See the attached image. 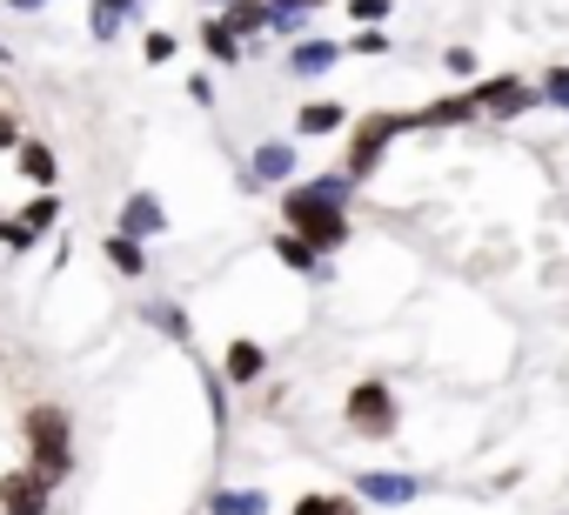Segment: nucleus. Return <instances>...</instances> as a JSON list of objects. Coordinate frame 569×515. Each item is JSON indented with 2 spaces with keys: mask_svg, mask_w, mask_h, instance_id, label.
I'll list each match as a JSON object with an SVG mask.
<instances>
[{
  "mask_svg": "<svg viewBox=\"0 0 569 515\" xmlns=\"http://www.w3.org/2000/svg\"><path fill=\"white\" fill-rule=\"evenodd\" d=\"M442 68H449L456 81H476V54H469V48H449V54H442Z\"/></svg>",
  "mask_w": 569,
  "mask_h": 515,
  "instance_id": "obj_26",
  "label": "nucleus"
},
{
  "mask_svg": "<svg viewBox=\"0 0 569 515\" xmlns=\"http://www.w3.org/2000/svg\"><path fill=\"white\" fill-rule=\"evenodd\" d=\"M356 21H389V0H349Z\"/></svg>",
  "mask_w": 569,
  "mask_h": 515,
  "instance_id": "obj_29",
  "label": "nucleus"
},
{
  "mask_svg": "<svg viewBox=\"0 0 569 515\" xmlns=\"http://www.w3.org/2000/svg\"><path fill=\"white\" fill-rule=\"evenodd\" d=\"M21 455L34 475H48L61 488L74 475V415L61 402H28L21 408Z\"/></svg>",
  "mask_w": 569,
  "mask_h": 515,
  "instance_id": "obj_2",
  "label": "nucleus"
},
{
  "mask_svg": "<svg viewBox=\"0 0 569 515\" xmlns=\"http://www.w3.org/2000/svg\"><path fill=\"white\" fill-rule=\"evenodd\" d=\"M349 48H356V54H389V34H382V28H362Z\"/></svg>",
  "mask_w": 569,
  "mask_h": 515,
  "instance_id": "obj_27",
  "label": "nucleus"
},
{
  "mask_svg": "<svg viewBox=\"0 0 569 515\" xmlns=\"http://www.w3.org/2000/svg\"><path fill=\"white\" fill-rule=\"evenodd\" d=\"M536 94H542V108L556 101V108H569V68H549L542 81H536Z\"/></svg>",
  "mask_w": 569,
  "mask_h": 515,
  "instance_id": "obj_24",
  "label": "nucleus"
},
{
  "mask_svg": "<svg viewBox=\"0 0 569 515\" xmlns=\"http://www.w3.org/2000/svg\"><path fill=\"white\" fill-rule=\"evenodd\" d=\"M134 8H141V0H94V8H88V34L94 41H114L134 21Z\"/></svg>",
  "mask_w": 569,
  "mask_h": 515,
  "instance_id": "obj_17",
  "label": "nucleus"
},
{
  "mask_svg": "<svg viewBox=\"0 0 569 515\" xmlns=\"http://www.w3.org/2000/svg\"><path fill=\"white\" fill-rule=\"evenodd\" d=\"M268 8H281V14H309V8H322V0H268Z\"/></svg>",
  "mask_w": 569,
  "mask_h": 515,
  "instance_id": "obj_30",
  "label": "nucleus"
},
{
  "mask_svg": "<svg viewBox=\"0 0 569 515\" xmlns=\"http://www.w3.org/2000/svg\"><path fill=\"white\" fill-rule=\"evenodd\" d=\"M148 322H154L161 335H174V342H188V315H181V309H148Z\"/></svg>",
  "mask_w": 569,
  "mask_h": 515,
  "instance_id": "obj_25",
  "label": "nucleus"
},
{
  "mask_svg": "<svg viewBox=\"0 0 569 515\" xmlns=\"http://www.w3.org/2000/svg\"><path fill=\"white\" fill-rule=\"evenodd\" d=\"M396 134H416V108H376V114H356L349 134H342V168L356 188L382 174V154L396 148Z\"/></svg>",
  "mask_w": 569,
  "mask_h": 515,
  "instance_id": "obj_3",
  "label": "nucleus"
},
{
  "mask_svg": "<svg viewBox=\"0 0 569 515\" xmlns=\"http://www.w3.org/2000/svg\"><path fill=\"white\" fill-rule=\"evenodd\" d=\"M0 61H8V41H0Z\"/></svg>",
  "mask_w": 569,
  "mask_h": 515,
  "instance_id": "obj_32",
  "label": "nucleus"
},
{
  "mask_svg": "<svg viewBox=\"0 0 569 515\" xmlns=\"http://www.w3.org/2000/svg\"><path fill=\"white\" fill-rule=\"evenodd\" d=\"M121 234H134V241H148V234H161L168 228V214H161V201L154 194H128V208H121V221H114Z\"/></svg>",
  "mask_w": 569,
  "mask_h": 515,
  "instance_id": "obj_13",
  "label": "nucleus"
},
{
  "mask_svg": "<svg viewBox=\"0 0 569 515\" xmlns=\"http://www.w3.org/2000/svg\"><path fill=\"white\" fill-rule=\"evenodd\" d=\"M422 488H429L422 475H402V468H362L349 495H356L362 508H409V502H416Z\"/></svg>",
  "mask_w": 569,
  "mask_h": 515,
  "instance_id": "obj_7",
  "label": "nucleus"
},
{
  "mask_svg": "<svg viewBox=\"0 0 569 515\" xmlns=\"http://www.w3.org/2000/svg\"><path fill=\"white\" fill-rule=\"evenodd\" d=\"M248 188H281V181H296V141H261L254 154H248V174H241Z\"/></svg>",
  "mask_w": 569,
  "mask_h": 515,
  "instance_id": "obj_9",
  "label": "nucleus"
},
{
  "mask_svg": "<svg viewBox=\"0 0 569 515\" xmlns=\"http://www.w3.org/2000/svg\"><path fill=\"white\" fill-rule=\"evenodd\" d=\"M476 121V108H469V94H442V101H429V108H416V128H469Z\"/></svg>",
  "mask_w": 569,
  "mask_h": 515,
  "instance_id": "obj_14",
  "label": "nucleus"
},
{
  "mask_svg": "<svg viewBox=\"0 0 569 515\" xmlns=\"http://www.w3.org/2000/svg\"><path fill=\"white\" fill-rule=\"evenodd\" d=\"M8 8H41V0H8Z\"/></svg>",
  "mask_w": 569,
  "mask_h": 515,
  "instance_id": "obj_31",
  "label": "nucleus"
},
{
  "mask_svg": "<svg viewBox=\"0 0 569 515\" xmlns=\"http://www.w3.org/2000/svg\"><path fill=\"white\" fill-rule=\"evenodd\" d=\"M101 254H108V269H114V275H128V282H141V275H148V254H141V241H134V234H121V228H108Z\"/></svg>",
  "mask_w": 569,
  "mask_h": 515,
  "instance_id": "obj_12",
  "label": "nucleus"
},
{
  "mask_svg": "<svg viewBox=\"0 0 569 515\" xmlns=\"http://www.w3.org/2000/svg\"><path fill=\"white\" fill-rule=\"evenodd\" d=\"M261 375H268V349H261L254 335H234V342L221 349V382H228V388H254Z\"/></svg>",
  "mask_w": 569,
  "mask_h": 515,
  "instance_id": "obj_8",
  "label": "nucleus"
},
{
  "mask_svg": "<svg viewBox=\"0 0 569 515\" xmlns=\"http://www.w3.org/2000/svg\"><path fill=\"white\" fill-rule=\"evenodd\" d=\"M208 508H214V515H268L274 502H268L261 488H214V495H208Z\"/></svg>",
  "mask_w": 569,
  "mask_h": 515,
  "instance_id": "obj_19",
  "label": "nucleus"
},
{
  "mask_svg": "<svg viewBox=\"0 0 569 515\" xmlns=\"http://www.w3.org/2000/svg\"><path fill=\"white\" fill-rule=\"evenodd\" d=\"M34 241H41V234H28V228H21V214H0V248H8V254H28Z\"/></svg>",
  "mask_w": 569,
  "mask_h": 515,
  "instance_id": "obj_22",
  "label": "nucleus"
},
{
  "mask_svg": "<svg viewBox=\"0 0 569 515\" xmlns=\"http://www.w3.org/2000/svg\"><path fill=\"white\" fill-rule=\"evenodd\" d=\"M342 428L356 435V442H396V428H402V402H396V388L389 382H356L349 388V402H342Z\"/></svg>",
  "mask_w": 569,
  "mask_h": 515,
  "instance_id": "obj_4",
  "label": "nucleus"
},
{
  "mask_svg": "<svg viewBox=\"0 0 569 515\" xmlns=\"http://www.w3.org/2000/svg\"><path fill=\"white\" fill-rule=\"evenodd\" d=\"M201 48H208V54H214L221 68H228V61H241V34H234V28H228L221 14H214V21H201Z\"/></svg>",
  "mask_w": 569,
  "mask_h": 515,
  "instance_id": "obj_20",
  "label": "nucleus"
},
{
  "mask_svg": "<svg viewBox=\"0 0 569 515\" xmlns=\"http://www.w3.org/2000/svg\"><path fill=\"white\" fill-rule=\"evenodd\" d=\"M462 94H469V108H476V121H516V114H529V108H542V94H536V81H522V74H489V81H469Z\"/></svg>",
  "mask_w": 569,
  "mask_h": 515,
  "instance_id": "obj_5",
  "label": "nucleus"
},
{
  "mask_svg": "<svg viewBox=\"0 0 569 515\" xmlns=\"http://www.w3.org/2000/svg\"><path fill=\"white\" fill-rule=\"evenodd\" d=\"M274 262H281V269H296V275H322V269H329L322 254H316V248H309L302 234H289V228L274 234Z\"/></svg>",
  "mask_w": 569,
  "mask_h": 515,
  "instance_id": "obj_16",
  "label": "nucleus"
},
{
  "mask_svg": "<svg viewBox=\"0 0 569 515\" xmlns=\"http://www.w3.org/2000/svg\"><path fill=\"white\" fill-rule=\"evenodd\" d=\"M54 482L48 475H34L28 462H14L8 475H0V515H54Z\"/></svg>",
  "mask_w": 569,
  "mask_h": 515,
  "instance_id": "obj_6",
  "label": "nucleus"
},
{
  "mask_svg": "<svg viewBox=\"0 0 569 515\" xmlns=\"http://www.w3.org/2000/svg\"><path fill=\"white\" fill-rule=\"evenodd\" d=\"M14 148H21V121L0 108V154H14Z\"/></svg>",
  "mask_w": 569,
  "mask_h": 515,
  "instance_id": "obj_28",
  "label": "nucleus"
},
{
  "mask_svg": "<svg viewBox=\"0 0 569 515\" xmlns=\"http://www.w3.org/2000/svg\"><path fill=\"white\" fill-rule=\"evenodd\" d=\"M14 168H21L34 188H61V161H54V148H48V141H34V134H21V148H14Z\"/></svg>",
  "mask_w": 569,
  "mask_h": 515,
  "instance_id": "obj_10",
  "label": "nucleus"
},
{
  "mask_svg": "<svg viewBox=\"0 0 569 515\" xmlns=\"http://www.w3.org/2000/svg\"><path fill=\"white\" fill-rule=\"evenodd\" d=\"M342 128H349V108H342V101H309V108L296 114V134H309V141L342 134Z\"/></svg>",
  "mask_w": 569,
  "mask_h": 515,
  "instance_id": "obj_15",
  "label": "nucleus"
},
{
  "mask_svg": "<svg viewBox=\"0 0 569 515\" xmlns=\"http://www.w3.org/2000/svg\"><path fill=\"white\" fill-rule=\"evenodd\" d=\"M289 515H369L349 488H302L296 502H289Z\"/></svg>",
  "mask_w": 569,
  "mask_h": 515,
  "instance_id": "obj_11",
  "label": "nucleus"
},
{
  "mask_svg": "<svg viewBox=\"0 0 569 515\" xmlns=\"http://www.w3.org/2000/svg\"><path fill=\"white\" fill-rule=\"evenodd\" d=\"M336 61H342V41H296V54H289L296 74H329Z\"/></svg>",
  "mask_w": 569,
  "mask_h": 515,
  "instance_id": "obj_18",
  "label": "nucleus"
},
{
  "mask_svg": "<svg viewBox=\"0 0 569 515\" xmlns=\"http://www.w3.org/2000/svg\"><path fill=\"white\" fill-rule=\"evenodd\" d=\"M174 48H181V41H174V34H161V28H154V34H148V41H141V61H148V68H168V61H174Z\"/></svg>",
  "mask_w": 569,
  "mask_h": 515,
  "instance_id": "obj_23",
  "label": "nucleus"
},
{
  "mask_svg": "<svg viewBox=\"0 0 569 515\" xmlns=\"http://www.w3.org/2000/svg\"><path fill=\"white\" fill-rule=\"evenodd\" d=\"M54 221H61V188H41V194L21 208V228H28V234H48Z\"/></svg>",
  "mask_w": 569,
  "mask_h": 515,
  "instance_id": "obj_21",
  "label": "nucleus"
},
{
  "mask_svg": "<svg viewBox=\"0 0 569 515\" xmlns=\"http://www.w3.org/2000/svg\"><path fill=\"white\" fill-rule=\"evenodd\" d=\"M349 201H356V181H349V174H309V181H296V188H281V221H289V234H302L322 262H329L336 248L356 241Z\"/></svg>",
  "mask_w": 569,
  "mask_h": 515,
  "instance_id": "obj_1",
  "label": "nucleus"
}]
</instances>
